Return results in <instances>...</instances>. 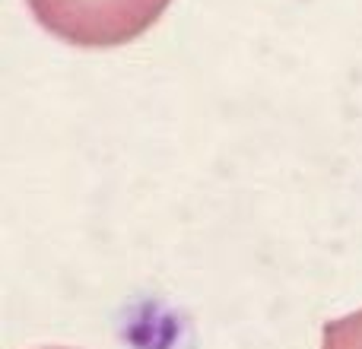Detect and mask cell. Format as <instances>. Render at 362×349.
<instances>
[{"label":"cell","instance_id":"cell-2","mask_svg":"<svg viewBox=\"0 0 362 349\" xmlns=\"http://www.w3.org/2000/svg\"><path fill=\"white\" fill-rule=\"evenodd\" d=\"M321 349H362V308L327 321L321 331Z\"/></svg>","mask_w":362,"mask_h":349},{"label":"cell","instance_id":"cell-1","mask_svg":"<svg viewBox=\"0 0 362 349\" xmlns=\"http://www.w3.org/2000/svg\"><path fill=\"white\" fill-rule=\"evenodd\" d=\"M42 29L76 48H115L140 38L172 0H25Z\"/></svg>","mask_w":362,"mask_h":349}]
</instances>
